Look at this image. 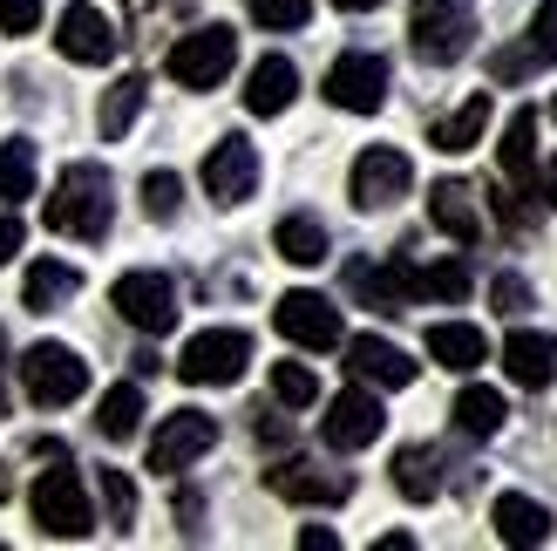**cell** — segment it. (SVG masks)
<instances>
[{"instance_id":"obj_14","label":"cell","mask_w":557,"mask_h":551,"mask_svg":"<svg viewBox=\"0 0 557 551\" xmlns=\"http://www.w3.org/2000/svg\"><path fill=\"white\" fill-rule=\"evenodd\" d=\"M259 191V150L245 136H218L205 157V198L211 205H245Z\"/></svg>"},{"instance_id":"obj_29","label":"cell","mask_w":557,"mask_h":551,"mask_svg":"<svg viewBox=\"0 0 557 551\" xmlns=\"http://www.w3.org/2000/svg\"><path fill=\"white\" fill-rule=\"evenodd\" d=\"M96 429L109 443H129V436L144 429V389H136V381H116V389L102 395V408H96Z\"/></svg>"},{"instance_id":"obj_38","label":"cell","mask_w":557,"mask_h":551,"mask_svg":"<svg viewBox=\"0 0 557 551\" xmlns=\"http://www.w3.org/2000/svg\"><path fill=\"white\" fill-rule=\"evenodd\" d=\"M41 27V0H0V35H35Z\"/></svg>"},{"instance_id":"obj_17","label":"cell","mask_w":557,"mask_h":551,"mask_svg":"<svg viewBox=\"0 0 557 551\" xmlns=\"http://www.w3.org/2000/svg\"><path fill=\"white\" fill-rule=\"evenodd\" d=\"M429 218H435V232H449L456 245H476L483 238V205H476V191H469L462 177L429 184Z\"/></svg>"},{"instance_id":"obj_28","label":"cell","mask_w":557,"mask_h":551,"mask_svg":"<svg viewBox=\"0 0 557 551\" xmlns=\"http://www.w3.org/2000/svg\"><path fill=\"white\" fill-rule=\"evenodd\" d=\"M449 416H456V429H462V436H476V443H490V436L504 429V416H510V408H504V395H496V389H476V381H469V389L456 395V408H449Z\"/></svg>"},{"instance_id":"obj_39","label":"cell","mask_w":557,"mask_h":551,"mask_svg":"<svg viewBox=\"0 0 557 551\" xmlns=\"http://www.w3.org/2000/svg\"><path fill=\"white\" fill-rule=\"evenodd\" d=\"M490 299H496V314H510V320H517L523 307H531V286H523V280H517V272H504V280H496V286H490Z\"/></svg>"},{"instance_id":"obj_19","label":"cell","mask_w":557,"mask_h":551,"mask_svg":"<svg viewBox=\"0 0 557 551\" xmlns=\"http://www.w3.org/2000/svg\"><path fill=\"white\" fill-rule=\"evenodd\" d=\"M429 362L449 368V375H476V368L490 362L483 327H469V320H435V327H429Z\"/></svg>"},{"instance_id":"obj_4","label":"cell","mask_w":557,"mask_h":551,"mask_svg":"<svg viewBox=\"0 0 557 551\" xmlns=\"http://www.w3.org/2000/svg\"><path fill=\"white\" fill-rule=\"evenodd\" d=\"M27 511H35V525H41L48 538H89V531H96L89 483H82V470H69V463H54V470L35 477V490H27Z\"/></svg>"},{"instance_id":"obj_35","label":"cell","mask_w":557,"mask_h":551,"mask_svg":"<svg viewBox=\"0 0 557 551\" xmlns=\"http://www.w3.org/2000/svg\"><path fill=\"white\" fill-rule=\"evenodd\" d=\"M252 21L286 35V27H306V21H313V0H252Z\"/></svg>"},{"instance_id":"obj_32","label":"cell","mask_w":557,"mask_h":551,"mask_svg":"<svg viewBox=\"0 0 557 551\" xmlns=\"http://www.w3.org/2000/svg\"><path fill=\"white\" fill-rule=\"evenodd\" d=\"M0 198H35V144L27 136L0 144Z\"/></svg>"},{"instance_id":"obj_21","label":"cell","mask_w":557,"mask_h":551,"mask_svg":"<svg viewBox=\"0 0 557 551\" xmlns=\"http://www.w3.org/2000/svg\"><path fill=\"white\" fill-rule=\"evenodd\" d=\"M490 525H496V538H504V544H523V551H531V544L550 538V511H544L537 498H523V490H504V498L490 504Z\"/></svg>"},{"instance_id":"obj_15","label":"cell","mask_w":557,"mask_h":551,"mask_svg":"<svg viewBox=\"0 0 557 551\" xmlns=\"http://www.w3.org/2000/svg\"><path fill=\"white\" fill-rule=\"evenodd\" d=\"M341 347H347V375L368 381V389H408V381H414V362L395 341H381V334H354Z\"/></svg>"},{"instance_id":"obj_37","label":"cell","mask_w":557,"mask_h":551,"mask_svg":"<svg viewBox=\"0 0 557 551\" xmlns=\"http://www.w3.org/2000/svg\"><path fill=\"white\" fill-rule=\"evenodd\" d=\"M523 41H531V48L544 54V62H557V0H537V14H531V35H523Z\"/></svg>"},{"instance_id":"obj_16","label":"cell","mask_w":557,"mask_h":551,"mask_svg":"<svg viewBox=\"0 0 557 551\" xmlns=\"http://www.w3.org/2000/svg\"><path fill=\"white\" fill-rule=\"evenodd\" d=\"M265 483H272V498H286V504H347L354 498V483L341 470H313V463H272Z\"/></svg>"},{"instance_id":"obj_18","label":"cell","mask_w":557,"mask_h":551,"mask_svg":"<svg viewBox=\"0 0 557 551\" xmlns=\"http://www.w3.org/2000/svg\"><path fill=\"white\" fill-rule=\"evenodd\" d=\"M293 96H299V69L286 54H259L252 75H245V109H252V117H286Z\"/></svg>"},{"instance_id":"obj_43","label":"cell","mask_w":557,"mask_h":551,"mask_svg":"<svg viewBox=\"0 0 557 551\" xmlns=\"http://www.w3.org/2000/svg\"><path fill=\"white\" fill-rule=\"evenodd\" d=\"M537 184H544V205H557V157L544 163V177H537Z\"/></svg>"},{"instance_id":"obj_22","label":"cell","mask_w":557,"mask_h":551,"mask_svg":"<svg viewBox=\"0 0 557 551\" xmlns=\"http://www.w3.org/2000/svg\"><path fill=\"white\" fill-rule=\"evenodd\" d=\"M75 293H82V272L69 259H35V266H27V280H21V307L27 314H54Z\"/></svg>"},{"instance_id":"obj_34","label":"cell","mask_w":557,"mask_h":551,"mask_svg":"<svg viewBox=\"0 0 557 551\" xmlns=\"http://www.w3.org/2000/svg\"><path fill=\"white\" fill-rule=\"evenodd\" d=\"M177 205H184V184H177V171H150V177H144V211H150L157 225H163V218H177Z\"/></svg>"},{"instance_id":"obj_45","label":"cell","mask_w":557,"mask_h":551,"mask_svg":"<svg viewBox=\"0 0 557 551\" xmlns=\"http://www.w3.org/2000/svg\"><path fill=\"white\" fill-rule=\"evenodd\" d=\"M333 8H347V14H374L381 0H333Z\"/></svg>"},{"instance_id":"obj_7","label":"cell","mask_w":557,"mask_h":551,"mask_svg":"<svg viewBox=\"0 0 557 551\" xmlns=\"http://www.w3.org/2000/svg\"><path fill=\"white\" fill-rule=\"evenodd\" d=\"M109 307H116L136 334H171L177 327V286L144 266V272H123V280L109 286Z\"/></svg>"},{"instance_id":"obj_26","label":"cell","mask_w":557,"mask_h":551,"mask_svg":"<svg viewBox=\"0 0 557 551\" xmlns=\"http://www.w3.org/2000/svg\"><path fill=\"white\" fill-rule=\"evenodd\" d=\"M483 130H490V96H469L462 109H449V117L429 130V144H435V150H449V157H462V150H476V144H483Z\"/></svg>"},{"instance_id":"obj_20","label":"cell","mask_w":557,"mask_h":551,"mask_svg":"<svg viewBox=\"0 0 557 551\" xmlns=\"http://www.w3.org/2000/svg\"><path fill=\"white\" fill-rule=\"evenodd\" d=\"M504 375L517 381V389H550V375H557V341L537 334V327H517V334L504 341Z\"/></svg>"},{"instance_id":"obj_8","label":"cell","mask_w":557,"mask_h":551,"mask_svg":"<svg viewBox=\"0 0 557 551\" xmlns=\"http://www.w3.org/2000/svg\"><path fill=\"white\" fill-rule=\"evenodd\" d=\"M408 184H414V163H408V150H395V144L360 150V157H354V171H347V191H354V205H360V211H387V205H401V198H408Z\"/></svg>"},{"instance_id":"obj_1","label":"cell","mask_w":557,"mask_h":551,"mask_svg":"<svg viewBox=\"0 0 557 551\" xmlns=\"http://www.w3.org/2000/svg\"><path fill=\"white\" fill-rule=\"evenodd\" d=\"M41 218H48V232L82 238V245L109 238V218H116V205H109V171L102 163H69V171L54 177Z\"/></svg>"},{"instance_id":"obj_27","label":"cell","mask_w":557,"mask_h":551,"mask_svg":"<svg viewBox=\"0 0 557 551\" xmlns=\"http://www.w3.org/2000/svg\"><path fill=\"white\" fill-rule=\"evenodd\" d=\"M272 245H278V259H293V266H320V259L333 253V245H326V225H320V218H306V211L278 218Z\"/></svg>"},{"instance_id":"obj_24","label":"cell","mask_w":557,"mask_h":551,"mask_svg":"<svg viewBox=\"0 0 557 551\" xmlns=\"http://www.w3.org/2000/svg\"><path fill=\"white\" fill-rule=\"evenodd\" d=\"M144 96H150V82L144 75H116L102 89V109H96V130L109 136V144H116V136H129V123L144 117Z\"/></svg>"},{"instance_id":"obj_44","label":"cell","mask_w":557,"mask_h":551,"mask_svg":"<svg viewBox=\"0 0 557 551\" xmlns=\"http://www.w3.org/2000/svg\"><path fill=\"white\" fill-rule=\"evenodd\" d=\"M0 368H8V334H0ZM14 408V395H8V381H0V416Z\"/></svg>"},{"instance_id":"obj_10","label":"cell","mask_w":557,"mask_h":551,"mask_svg":"<svg viewBox=\"0 0 557 551\" xmlns=\"http://www.w3.org/2000/svg\"><path fill=\"white\" fill-rule=\"evenodd\" d=\"M272 327L286 334L293 347H306V354H326V347H341L347 341V327H341V307H333L326 293H286L272 307Z\"/></svg>"},{"instance_id":"obj_11","label":"cell","mask_w":557,"mask_h":551,"mask_svg":"<svg viewBox=\"0 0 557 551\" xmlns=\"http://www.w3.org/2000/svg\"><path fill=\"white\" fill-rule=\"evenodd\" d=\"M211 443H218V416H205V408H177V416H163L157 436H150V470L177 477L198 456H211Z\"/></svg>"},{"instance_id":"obj_6","label":"cell","mask_w":557,"mask_h":551,"mask_svg":"<svg viewBox=\"0 0 557 551\" xmlns=\"http://www.w3.org/2000/svg\"><path fill=\"white\" fill-rule=\"evenodd\" d=\"M252 362V334L245 327H205V334H190L184 354H177V375L190 389H232Z\"/></svg>"},{"instance_id":"obj_30","label":"cell","mask_w":557,"mask_h":551,"mask_svg":"<svg viewBox=\"0 0 557 551\" xmlns=\"http://www.w3.org/2000/svg\"><path fill=\"white\" fill-rule=\"evenodd\" d=\"M469 286H476L469 259H435V266H414V299H442V307H456V299H469Z\"/></svg>"},{"instance_id":"obj_13","label":"cell","mask_w":557,"mask_h":551,"mask_svg":"<svg viewBox=\"0 0 557 551\" xmlns=\"http://www.w3.org/2000/svg\"><path fill=\"white\" fill-rule=\"evenodd\" d=\"M326 102L333 109H354V117H374V109L387 102V62L381 54H341V62L326 69Z\"/></svg>"},{"instance_id":"obj_12","label":"cell","mask_w":557,"mask_h":551,"mask_svg":"<svg viewBox=\"0 0 557 551\" xmlns=\"http://www.w3.org/2000/svg\"><path fill=\"white\" fill-rule=\"evenodd\" d=\"M116 27H109L102 8H89V0H75V8H62V21H54V48H62V62H82V69H102L116 62Z\"/></svg>"},{"instance_id":"obj_41","label":"cell","mask_w":557,"mask_h":551,"mask_svg":"<svg viewBox=\"0 0 557 551\" xmlns=\"http://www.w3.org/2000/svg\"><path fill=\"white\" fill-rule=\"evenodd\" d=\"M299 551H341V538H333L326 525H306L299 531Z\"/></svg>"},{"instance_id":"obj_9","label":"cell","mask_w":557,"mask_h":551,"mask_svg":"<svg viewBox=\"0 0 557 551\" xmlns=\"http://www.w3.org/2000/svg\"><path fill=\"white\" fill-rule=\"evenodd\" d=\"M381 429H387V408H381V395L368 389V381H354V389H341V395H333V402H326V423H320L326 450H341V456L368 450Z\"/></svg>"},{"instance_id":"obj_2","label":"cell","mask_w":557,"mask_h":551,"mask_svg":"<svg viewBox=\"0 0 557 551\" xmlns=\"http://www.w3.org/2000/svg\"><path fill=\"white\" fill-rule=\"evenodd\" d=\"M476 41V0H414L408 8V48L429 69H449Z\"/></svg>"},{"instance_id":"obj_3","label":"cell","mask_w":557,"mask_h":551,"mask_svg":"<svg viewBox=\"0 0 557 551\" xmlns=\"http://www.w3.org/2000/svg\"><path fill=\"white\" fill-rule=\"evenodd\" d=\"M232 62H238V35L225 21H205V27H184V35L171 41L163 75H171L177 89H218V82L232 75Z\"/></svg>"},{"instance_id":"obj_33","label":"cell","mask_w":557,"mask_h":551,"mask_svg":"<svg viewBox=\"0 0 557 551\" xmlns=\"http://www.w3.org/2000/svg\"><path fill=\"white\" fill-rule=\"evenodd\" d=\"M272 395L286 402V408H313L320 402V375L306 368V362H278L272 368Z\"/></svg>"},{"instance_id":"obj_23","label":"cell","mask_w":557,"mask_h":551,"mask_svg":"<svg viewBox=\"0 0 557 551\" xmlns=\"http://www.w3.org/2000/svg\"><path fill=\"white\" fill-rule=\"evenodd\" d=\"M496 157H504V177L537 191V109H517V117L504 123V144H496Z\"/></svg>"},{"instance_id":"obj_31","label":"cell","mask_w":557,"mask_h":551,"mask_svg":"<svg viewBox=\"0 0 557 551\" xmlns=\"http://www.w3.org/2000/svg\"><path fill=\"white\" fill-rule=\"evenodd\" d=\"M96 490H102V525L109 531H136V483H129V470H96Z\"/></svg>"},{"instance_id":"obj_5","label":"cell","mask_w":557,"mask_h":551,"mask_svg":"<svg viewBox=\"0 0 557 551\" xmlns=\"http://www.w3.org/2000/svg\"><path fill=\"white\" fill-rule=\"evenodd\" d=\"M21 389H27L35 408H69V402H82V389H89V362H82L75 347H62V341H35L21 354Z\"/></svg>"},{"instance_id":"obj_42","label":"cell","mask_w":557,"mask_h":551,"mask_svg":"<svg viewBox=\"0 0 557 551\" xmlns=\"http://www.w3.org/2000/svg\"><path fill=\"white\" fill-rule=\"evenodd\" d=\"M198 517H205V504H198V498H190V490H184V498H177V525H184V538L198 531Z\"/></svg>"},{"instance_id":"obj_47","label":"cell","mask_w":557,"mask_h":551,"mask_svg":"<svg viewBox=\"0 0 557 551\" xmlns=\"http://www.w3.org/2000/svg\"><path fill=\"white\" fill-rule=\"evenodd\" d=\"M550 123H557V102H550Z\"/></svg>"},{"instance_id":"obj_25","label":"cell","mask_w":557,"mask_h":551,"mask_svg":"<svg viewBox=\"0 0 557 551\" xmlns=\"http://www.w3.org/2000/svg\"><path fill=\"white\" fill-rule=\"evenodd\" d=\"M395 490L408 504H429V498H442V456L429 450V443H408V450H395Z\"/></svg>"},{"instance_id":"obj_46","label":"cell","mask_w":557,"mask_h":551,"mask_svg":"<svg viewBox=\"0 0 557 551\" xmlns=\"http://www.w3.org/2000/svg\"><path fill=\"white\" fill-rule=\"evenodd\" d=\"M0 498H14V483H8V463H0Z\"/></svg>"},{"instance_id":"obj_36","label":"cell","mask_w":557,"mask_h":551,"mask_svg":"<svg viewBox=\"0 0 557 551\" xmlns=\"http://www.w3.org/2000/svg\"><path fill=\"white\" fill-rule=\"evenodd\" d=\"M537 69H550V62H544L531 41H523V48H496V54H490V75H496V82H523V75H537Z\"/></svg>"},{"instance_id":"obj_40","label":"cell","mask_w":557,"mask_h":551,"mask_svg":"<svg viewBox=\"0 0 557 551\" xmlns=\"http://www.w3.org/2000/svg\"><path fill=\"white\" fill-rule=\"evenodd\" d=\"M27 245V232H21V218H0V266H8L14 253Z\"/></svg>"}]
</instances>
